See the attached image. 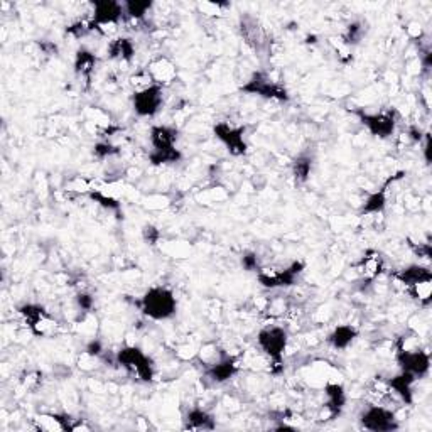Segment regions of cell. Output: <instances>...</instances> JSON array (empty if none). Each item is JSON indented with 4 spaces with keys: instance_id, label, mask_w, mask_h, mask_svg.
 I'll return each mask as SVG.
<instances>
[{
    "instance_id": "cell-2",
    "label": "cell",
    "mask_w": 432,
    "mask_h": 432,
    "mask_svg": "<svg viewBox=\"0 0 432 432\" xmlns=\"http://www.w3.org/2000/svg\"><path fill=\"white\" fill-rule=\"evenodd\" d=\"M117 365L125 368L130 375L137 377L141 382H152L156 377V366L152 358L138 346H124L115 354Z\"/></svg>"
},
{
    "instance_id": "cell-21",
    "label": "cell",
    "mask_w": 432,
    "mask_h": 432,
    "mask_svg": "<svg viewBox=\"0 0 432 432\" xmlns=\"http://www.w3.org/2000/svg\"><path fill=\"white\" fill-rule=\"evenodd\" d=\"M147 73L154 83L164 87V85H169L171 81L176 78V66H174L169 59L159 58L154 61V63H150Z\"/></svg>"
},
{
    "instance_id": "cell-24",
    "label": "cell",
    "mask_w": 432,
    "mask_h": 432,
    "mask_svg": "<svg viewBox=\"0 0 432 432\" xmlns=\"http://www.w3.org/2000/svg\"><path fill=\"white\" fill-rule=\"evenodd\" d=\"M360 268H361V272H363L365 279L368 280V282H373V280L377 279V277L380 275V272L383 271L382 255L375 250H368L363 259L360 260Z\"/></svg>"
},
{
    "instance_id": "cell-6",
    "label": "cell",
    "mask_w": 432,
    "mask_h": 432,
    "mask_svg": "<svg viewBox=\"0 0 432 432\" xmlns=\"http://www.w3.org/2000/svg\"><path fill=\"white\" fill-rule=\"evenodd\" d=\"M360 426L370 432H392L401 427L397 415L394 410L382 405H368L361 410Z\"/></svg>"
},
{
    "instance_id": "cell-34",
    "label": "cell",
    "mask_w": 432,
    "mask_h": 432,
    "mask_svg": "<svg viewBox=\"0 0 432 432\" xmlns=\"http://www.w3.org/2000/svg\"><path fill=\"white\" fill-rule=\"evenodd\" d=\"M142 238H144V242L149 243V245H156L159 238H161V231L154 225H145L142 228Z\"/></svg>"
},
{
    "instance_id": "cell-33",
    "label": "cell",
    "mask_w": 432,
    "mask_h": 432,
    "mask_svg": "<svg viewBox=\"0 0 432 432\" xmlns=\"http://www.w3.org/2000/svg\"><path fill=\"white\" fill-rule=\"evenodd\" d=\"M92 31L93 29H92V26H89V20H88V22H81V20H80V22H75V24H71V26L66 27V34L75 36L76 39L85 38V36L89 34Z\"/></svg>"
},
{
    "instance_id": "cell-31",
    "label": "cell",
    "mask_w": 432,
    "mask_h": 432,
    "mask_svg": "<svg viewBox=\"0 0 432 432\" xmlns=\"http://www.w3.org/2000/svg\"><path fill=\"white\" fill-rule=\"evenodd\" d=\"M361 36H363V26H361L360 22H353L350 24L348 29H346L343 39L346 46H350V44H357L358 41L361 39Z\"/></svg>"
},
{
    "instance_id": "cell-4",
    "label": "cell",
    "mask_w": 432,
    "mask_h": 432,
    "mask_svg": "<svg viewBox=\"0 0 432 432\" xmlns=\"http://www.w3.org/2000/svg\"><path fill=\"white\" fill-rule=\"evenodd\" d=\"M164 105V87L150 83L147 87L138 88L132 95V107L137 117L152 118L161 112Z\"/></svg>"
},
{
    "instance_id": "cell-25",
    "label": "cell",
    "mask_w": 432,
    "mask_h": 432,
    "mask_svg": "<svg viewBox=\"0 0 432 432\" xmlns=\"http://www.w3.org/2000/svg\"><path fill=\"white\" fill-rule=\"evenodd\" d=\"M312 173V157L309 154H299L292 162V176L299 185L309 179Z\"/></svg>"
},
{
    "instance_id": "cell-28",
    "label": "cell",
    "mask_w": 432,
    "mask_h": 432,
    "mask_svg": "<svg viewBox=\"0 0 432 432\" xmlns=\"http://www.w3.org/2000/svg\"><path fill=\"white\" fill-rule=\"evenodd\" d=\"M409 294L412 296V299L419 301L422 305H429L431 304V292H432V282H422L417 285H412V287L407 289Z\"/></svg>"
},
{
    "instance_id": "cell-14",
    "label": "cell",
    "mask_w": 432,
    "mask_h": 432,
    "mask_svg": "<svg viewBox=\"0 0 432 432\" xmlns=\"http://www.w3.org/2000/svg\"><path fill=\"white\" fill-rule=\"evenodd\" d=\"M405 173H398L395 176L389 178L380 189L373 191L368 194V198L365 199V203L360 208V215H382L387 208V199H389V186L394 185L397 179H401Z\"/></svg>"
},
{
    "instance_id": "cell-23",
    "label": "cell",
    "mask_w": 432,
    "mask_h": 432,
    "mask_svg": "<svg viewBox=\"0 0 432 432\" xmlns=\"http://www.w3.org/2000/svg\"><path fill=\"white\" fill-rule=\"evenodd\" d=\"M108 56L112 59H118V61H125V63H130V61L136 58V46H134L132 39L117 38V39L110 41Z\"/></svg>"
},
{
    "instance_id": "cell-19",
    "label": "cell",
    "mask_w": 432,
    "mask_h": 432,
    "mask_svg": "<svg viewBox=\"0 0 432 432\" xmlns=\"http://www.w3.org/2000/svg\"><path fill=\"white\" fill-rule=\"evenodd\" d=\"M326 395V409H328L329 417L334 419L343 412L346 405V392L341 383H326L324 385Z\"/></svg>"
},
{
    "instance_id": "cell-8",
    "label": "cell",
    "mask_w": 432,
    "mask_h": 432,
    "mask_svg": "<svg viewBox=\"0 0 432 432\" xmlns=\"http://www.w3.org/2000/svg\"><path fill=\"white\" fill-rule=\"evenodd\" d=\"M360 118L361 125L372 134L373 137L389 138L394 136L395 127H397V112L395 110H385V112L368 113L365 110H357L354 112Z\"/></svg>"
},
{
    "instance_id": "cell-32",
    "label": "cell",
    "mask_w": 432,
    "mask_h": 432,
    "mask_svg": "<svg viewBox=\"0 0 432 432\" xmlns=\"http://www.w3.org/2000/svg\"><path fill=\"white\" fill-rule=\"evenodd\" d=\"M242 267L245 268L247 272H259L260 268V260H259V255L255 254V252H247V254L242 255Z\"/></svg>"
},
{
    "instance_id": "cell-1",
    "label": "cell",
    "mask_w": 432,
    "mask_h": 432,
    "mask_svg": "<svg viewBox=\"0 0 432 432\" xmlns=\"http://www.w3.org/2000/svg\"><path fill=\"white\" fill-rule=\"evenodd\" d=\"M136 305L145 317L152 321L173 319L178 312V299L166 285H154L142 294Z\"/></svg>"
},
{
    "instance_id": "cell-35",
    "label": "cell",
    "mask_w": 432,
    "mask_h": 432,
    "mask_svg": "<svg viewBox=\"0 0 432 432\" xmlns=\"http://www.w3.org/2000/svg\"><path fill=\"white\" fill-rule=\"evenodd\" d=\"M76 304H78L81 311L89 312L93 309V305H95V299H93V296L88 294V292H80V294H76Z\"/></svg>"
},
{
    "instance_id": "cell-29",
    "label": "cell",
    "mask_w": 432,
    "mask_h": 432,
    "mask_svg": "<svg viewBox=\"0 0 432 432\" xmlns=\"http://www.w3.org/2000/svg\"><path fill=\"white\" fill-rule=\"evenodd\" d=\"M89 199H93L95 203H99L103 208H107V210H120V203L117 201V199L107 196V194H103L101 191H89L88 193Z\"/></svg>"
},
{
    "instance_id": "cell-10",
    "label": "cell",
    "mask_w": 432,
    "mask_h": 432,
    "mask_svg": "<svg viewBox=\"0 0 432 432\" xmlns=\"http://www.w3.org/2000/svg\"><path fill=\"white\" fill-rule=\"evenodd\" d=\"M93 12L89 26L93 31H101L105 26H118L125 17L124 2L117 0H96L92 3Z\"/></svg>"
},
{
    "instance_id": "cell-12",
    "label": "cell",
    "mask_w": 432,
    "mask_h": 432,
    "mask_svg": "<svg viewBox=\"0 0 432 432\" xmlns=\"http://www.w3.org/2000/svg\"><path fill=\"white\" fill-rule=\"evenodd\" d=\"M19 315L24 317L29 329L32 331L34 336H46L48 333L51 331V328L55 326V321L51 319V316L48 315L46 309L43 305L34 304V303H26L17 308Z\"/></svg>"
},
{
    "instance_id": "cell-30",
    "label": "cell",
    "mask_w": 432,
    "mask_h": 432,
    "mask_svg": "<svg viewBox=\"0 0 432 432\" xmlns=\"http://www.w3.org/2000/svg\"><path fill=\"white\" fill-rule=\"evenodd\" d=\"M118 152H120V149L115 147L113 144H110V142H99V144L93 145V156L99 159H107V157L117 156Z\"/></svg>"
},
{
    "instance_id": "cell-36",
    "label": "cell",
    "mask_w": 432,
    "mask_h": 432,
    "mask_svg": "<svg viewBox=\"0 0 432 432\" xmlns=\"http://www.w3.org/2000/svg\"><path fill=\"white\" fill-rule=\"evenodd\" d=\"M85 353L88 354V357H101V353H103V345H101L100 340H92L87 345V348H85Z\"/></svg>"
},
{
    "instance_id": "cell-17",
    "label": "cell",
    "mask_w": 432,
    "mask_h": 432,
    "mask_svg": "<svg viewBox=\"0 0 432 432\" xmlns=\"http://www.w3.org/2000/svg\"><path fill=\"white\" fill-rule=\"evenodd\" d=\"M185 429L191 431H215L216 429V419L213 414L201 407H193L185 415Z\"/></svg>"
},
{
    "instance_id": "cell-22",
    "label": "cell",
    "mask_w": 432,
    "mask_h": 432,
    "mask_svg": "<svg viewBox=\"0 0 432 432\" xmlns=\"http://www.w3.org/2000/svg\"><path fill=\"white\" fill-rule=\"evenodd\" d=\"M96 56L93 55L92 51L87 50V48H80L75 55V73L81 78H85L87 81L92 80L93 71L96 68Z\"/></svg>"
},
{
    "instance_id": "cell-26",
    "label": "cell",
    "mask_w": 432,
    "mask_h": 432,
    "mask_svg": "<svg viewBox=\"0 0 432 432\" xmlns=\"http://www.w3.org/2000/svg\"><path fill=\"white\" fill-rule=\"evenodd\" d=\"M152 7L154 2H150V0H127V2H124L125 17L141 20L145 17V14H149Z\"/></svg>"
},
{
    "instance_id": "cell-16",
    "label": "cell",
    "mask_w": 432,
    "mask_h": 432,
    "mask_svg": "<svg viewBox=\"0 0 432 432\" xmlns=\"http://www.w3.org/2000/svg\"><path fill=\"white\" fill-rule=\"evenodd\" d=\"M394 277L398 280V282L405 285L407 289L412 287V285L422 284V282H432L431 268L419 266V264H412V266H407V267L401 268L398 272H395Z\"/></svg>"
},
{
    "instance_id": "cell-5",
    "label": "cell",
    "mask_w": 432,
    "mask_h": 432,
    "mask_svg": "<svg viewBox=\"0 0 432 432\" xmlns=\"http://www.w3.org/2000/svg\"><path fill=\"white\" fill-rule=\"evenodd\" d=\"M395 360H397L401 372L414 375L417 380L426 377L431 370V354L422 348L409 350L398 343L397 352H395Z\"/></svg>"
},
{
    "instance_id": "cell-13",
    "label": "cell",
    "mask_w": 432,
    "mask_h": 432,
    "mask_svg": "<svg viewBox=\"0 0 432 432\" xmlns=\"http://www.w3.org/2000/svg\"><path fill=\"white\" fill-rule=\"evenodd\" d=\"M236 373H238V363H236L233 357H230V354L226 353L219 354L218 360L210 363L205 368V375L215 383H225L230 380V378H233Z\"/></svg>"
},
{
    "instance_id": "cell-27",
    "label": "cell",
    "mask_w": 432,
    "mask_h": 432,
    "mask_svg": "<svg viewBox=\"0 0 432 432\" xmlns=\"http://www.w3.org/2000/svg\"><path fill=\"white\" fill-rule=\"evenodd\" d=\"M182 159V152L178 147L167 150H150L149 162L152 166H164V164H176Z\"/></svg>"
},
{
    "instance_id": "cell-15",
    "label": "cell",
    "mask_w": 432,
    "mask_h": 432,
    "mask_svg": "<svg viewBox=\"0 0 432 432\" xmlns=\"http://www.w3.org/2000/svg\"><path fill=\"white\" fill-rule=\"evenodd\" d=\"M179 130L171 125H152L149 130V141L152 150L174 149L178 144Z\"/></svg>"
},
{
    "instance_id": "cell-20",
    "label": "cell",
    "mask_w": 432,
    "mask_h": 432,
    "mask_svg": "<svg viewBox=\"0 0 432 432\" xmlns=\"http://www.w3.org/2000/svg\"><path fill=\"white\" fill-rule=\"evenodd\" d=\"M357 338H358V329L354 328L353 324H340L328 334L326 341H328V345L331 346V348L341 352V350L348 348Z\"/></svg>"
},
{
    "instance_id": "cell-11",
    "label": "cell",
    "mask_w": 432,
    "mask_h": 432,
    "mask_svg": "<svg viewBox=\"0 0 432 432\" xmlns=\"http://www.w3.org/2000/svg\"><path fill=\"white\" fill-rule=\"evenodd\" d=\"M245 127H236V125L228 124V122H218L213 125V136L225 145L231 156L240 157L247 154V141H245Z\"/></svg>"
},
{
    "instance_id": "cell-7",
    "label": "cell",
    "mask_w": 432,
    "mask_h": 432,
    "mask_svg": "<svg viewBox=\"0 0 432 432\" xmlns=\"http://www.w3.org/2000/svg\"><path fill=\"white\" fill-rule=\"evenodd\" d=\"M240 89L248 93V95L262 96V99H267V100H277V101L291 100V95H289L287 88H285L284 85L271 80L268 78V75H266V73H262V71L255 73V75L252 76V78L248 80Z\"/></svg>"
},
{
    "instance_id": "cell-3",
    "label": "cell",
    "mask_w": 432,
    "mask_h": 432,
    "mask_svg": "<svg viewBox=\"0 0 432 432\" xmlns=\"http://www.w3.org/2000/svg\"><path fill=\"white\" fill-rule=\"evenodd\" d=\"M289 333L282 326H266L257 334V345L266 353V357L272 361L274 368L282 370L284 366V353L287 350Z\"/></svg>"
},
{
    "instance_id": "cell-18",
    "label": "cell",
    "mask_w": 432,
    "mask_h": 432,
    "mask_svg": "<svg viewBox=\"0 0 432 432\" xmlns=\"http://www.w3.org/2000/svg\"><path fill=\"white\" fill-rule=\"evenodd\" d=\"M415 382H417V378H415L414 375L401 372L398 375H395V377L389 378V380H387V385L402 398V402H405L407 405H412Z\"/></svg>"
},
{
    "instance_id": "cell-9",
    "label": "cell",
    "mask_w": 432,
    "mask_h": 432,
    "mask_svg": "<svg viewBox=\"0 0 432 432\" xmlns=\"http://www.w3.org/2000/svg\"><path fill=\"white\" fill-rule=\"evenodd\" d=\"M305 271V264L303 260H294V262L289 264L287 267L282 271H266V268H260L257 272V279L259 282L267 289H277V287H292L296 285L297 279L303 275Z\"/></svg>"
}]
</instances>
